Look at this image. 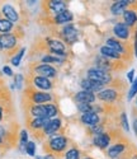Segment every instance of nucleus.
<instances>
[{"instance_id":"f257e3e1","label":"nucleus","mask_w":137,"mask_h":159,"mask_svg":"<svg viewBox=\"0 0 137 159\" xmlns=\"http://www.w3.org/2000/svg\"><path fill=\"white\" fill-rule=\"evenodd\" d=\"M67 149H68V139L65 135H62L61 132L47 138V140L43 145V150L47 153L46 159L60 158L65 154V152Z\"/></svg>"},{"instance_id":"f03ea898","label":"nucleus","mask_w":137,"mask_h":159,"mask_svg":"<svg viewBox=\"0 0 137 159\" xmlns=\"http://www.w3.org/2000/svg\"><path fill=\"white\" fill-rule=\"evenodd\" d=\"M53 94L50 92H42L31 85H27L23 102H25V104H46L53 103Z\"/></svg>"},{"instance_id":"7ed1b4c3","label":"nucleus","mask_w":137,"mask_h":159,"mask_svg":"<svg viewBox=\"0 0 137 159\" xmlns=\"http://www.w3.org/2000/svg\"><path fill=\"white\" fill-rule=\"evenodd\" d=\"M62 127V121H61V118L56 117V118H52V120H50L45 127L41 130L39 132H34V138L37 140H43L45 138H50L51 135H55V134H59V131L61 130Z\"/></svg>"},{"instance_id":"20e7f679","label":"nucleus","mask_w":137,"mask_h":159,"mask_svg":"<svg viewBox=\"0 0 137 159\" xmlns=\"http://www.w3.org/2000/svg\"><path fill=\"white\" fill-rule=\"evenodd\" d=\"M45 45L47 48V52L50 55L57 56V57H65L66 54V45L61 41L60 38H52V37H46L45 39Z\"/></svg>"},{"instance_id":"39448f33","label":"nucleus","mask_w":137,"mask_h":159,"mask_svg":"<svg viewBox=\"0 0 137 159\" xmlns=\"http://www.w3.org/2000/svg\"><path fill=\"white\" fill-rule=\"evenodd\" d=\"M86 79L89 80H93V82H97V83H100L103 85H109L113 83V75L108 71H104L99 68H90L88 71H86Z\"/></svg>"},{"instance_id":"423d86ee","label":"nucleus","mask_w":137,"mask_h":159,"mask_svg":"<svg viewBox=\"0 0 137 159\" xmlns=\"http://www.w3.org/2000/svg\"><path fill=\"white\" fill-rule=\"evenodd\" d=\"M105 43H107L105 46H108L109 48H112L116 52H118V54H121L123 56V59L127 56V59L131 60V47L128 46V42L119 41L116 37H109L105 41Z\"/></svg>"},{"instance_id":"0eeeda50","label":"nucleus","mask_w":137,"mask_h":159,"mask_svg":"<svg viewBox=\"0 0 137 159\" xmlns=\"http://www.w3.org/2000/svg\"><path fill=\"white\" fill-rule=\"evenodd\" d=\"M57 36H60V39L64 43L73 45L77 41L79 32H77V30L75 28V25L73 23H68V24L64 25V27L61 28V31L57 33Z\"/></svg>"},{"instance_id":"6e6552de","label":"nucleus","mask_w":137,"mask_h":159,"mask_svg":"<svg viewBox=\"0 0 137 159\" xmlns=\"http://www.w3.org/2000/svg\"><path fill=\"white\" fill-rule=\"evenodd\" d=\"M38 90H42V92H50L55 88V83L48 78L45 76H41V75H36L32 73V78H31V83L28 84Z\"/></svg>"},{"instance_id":"1a4fd4ad","label":"nucleus","mask_w":137,"mask_h":159,"mask_svg":"<svg viewBox=\"0 0 137 159\" xmlns=\"http://www.w3.org/2000/svg\"><path fill=\"white\" fill-rule=\"evenodd\" d=\"M42 8L45 9L46 14H48L50 17H53L61 13L62 10L67 9V2L64 0H51V2H43L42 3Z\"/></svg>"},{"instance_id":"9d476101","label":"nucleus","mask_w":137,"mask_h":159,"mask_svg":"<svg viewBox=\"0 0 137 159\" xmlns=\"http://www.w3.org/2000/svg\"><path fill=\"white\" fill-rule=\"evenodd\" d=\"M32 70H33V74L48 78V79H51V80L55 78H57V75H59V71L56 70V68H53V66L50 65V64H42V62L39 64L38 62L33 66Z\"/></svg>"},{"instance_id":"9b49d317","label":"nucleus","mask_w":137,"mask_h":159,"mask_svg":"<svg viewBox=\"0 0 137 159\" xmlns=\"http://www.w3.org/2000/svg\"><path fill=\"white\" fill-rule=\"evenodd\" d=\"M121 90L118 88H107L97 94V99L104 103H116L118 99H121Z\"/></svg>"},{"instance_id":"f8f14e48","label":"nucleus","mask_w":137,"mask_h":159,"mask_svg":"<svg viewBox=\"0 0 137 159\" xmlns=\"http://www.w3.org/2000/svg\"><path fill=\"white\" fill-rule=\"evenodd\" d=\"M113 33H114V37L117 39L123 41V42H127L128 39L131 38L132 28H130L128 25H126L123 22H118V23H116V25L113 27Z\"/></svg>"},{"instance_id":"ddd939ff","label":"nucleus","mask_w":137,"mask_h":159,"mask_svg":"<svg viewBox=\"0 0 137 159\" xmlns=\"http://www.w3.org/2000/svg\"><path fill=\"white\" fill-rule=\"evenodd\" d=\"M130 149V145L127 141H117L114 143L112 147H109L108 150H107V155L111 158V159H117L118 157H121L122 154H125L127 150Z\"/></svg>"},{"instance_id":"4468645a","label":"nucleus","mask_w":137,"mask_h":159,"mask_svg":"<svg viewBox=\"0 0 137 159\" xmlns=\"http://www.w3.org/2000/svg\"><path fill=\"white\" fill-rule=\"evenodd\" d=\"M123 23L128 25L130 28H133L137 24V2H132L130 8L122 14Z\"/></svg>"},{"instance_id":"2eb2a0df","label":"nucleus","mask_w":137,"mask_h":159,"mask_svg":"<svg viewBox=\"0 0 137 159\" xmlns=\"http://www.w3.org/2000/svg\"><path fill=\"white\" fill-rule=\"evenodd\" d=\"M0 43L2 47L8 51H17L18 48V37L14 33H4L0 36Z\"/></svg>"},{"instance_id":"dca6fc26","label":"nucleus","mask_w":137,"mask_h":159,"mask_svg":"<svg viewBox=\"0 0 137 159\" xmlns=\"http://www.w3.org/2000/svg\"><path fill=\"white\" fill-rule=\"evenodd\" d=\"M73 19H74V14L68 9L62 10L61 13H59V14L51 17L52 23L56 24V25H62V24L66 25V24H68L70 22H73Z\"/></svg>"},{"instance_id":"f3484780","label":"nucleus","mask_w":137,"mask_h":159,"mask_svg":"<svg viewBox=\"0 0 137 159\" xmlns=\"http://www.w3.org/2000/svg\"><path fill=\"white\" fill-rule=\"evenodd\" d=\"M48 121H50L48 118H43V117H39V118L29 117L28 120H27V126H28V129L34 134V132H39L42 130Z\"/></svg>"},{"instance_id":"a211bd4d","label":"nucleus","mask_w":137,"mask_h":159,"mask_svg":"<svg viewBox=\"0 0 137 159\" xmlns=\"http://www.w3.org/2000/svg\"><path fill=\"white\" fill-rule=\"evenodd\" d=\"M74 99L76 103L93 104L95 101H97V96H95V93H91V92H88V90H80L74 96Z\"/></svg>"},{"instance_id":"6ab92c4d","label":"nucleus","mask_w":137,"mask_h":159,"mask_svg":"<svg viewBox=\"0 0 137 159\" xmlns=\"http://www.w3.org/2000/svg\"><path fill=\"white\" fill-rule=\"evenodd\" d=\"M111 141H112V138H111V135H109V134H107V132H103V134L93 136L94 145H95V147H98L99 149H102V150L107 149L109 145H111Z\"/></svg>"},{"instance_id":"aec40b11","label":"nucleus","mask_w":137,"mask_h":159,"mask_svg":"<svg viewBox=\"0 0 137 159\" xmlns=\"http://www.w3.org/2000/svg\"><path fill=\"white\" fill-rule=\"evenodd\" d=\"M2 14L5 17V19H8L9 22H11L13 24L19 22V14L18 11L15 10L14 7H11L9 4H4L2 8Z\"/></svg>"},{"instance_id":"412c9836","label":"nucleus","mask_w":137,"mask_h":159,"mask_svg":"<svg viewBox=\"0 0 137 159\" xmlns=\"http://www.w3.org/2000/svg\"><path fill=\"white\" fill-rule=\"evenodd\" d=\"M80 121L83 122L84 125L93 127L95 125L100 124V116L99 113H95V112H88V113H83L80 117Z\"/></svg>"},{"instance_id":"4be33fe9","label":"nucleus","mask_w":137,"mask_h":159,"mask_svg":"<svg viewBox=\"0 0 137 159\" xmlns=\"http://www.w3.org/2000/svg\"><path fill=\"white\" fill-rule=\"evenodd\" d=\"M80 85H81V88H83V90H88V92H91V93H99V92H102L105 87L100 83L89 80V79H83Z\"/></svg>"},{"instance_id":"5701e85b","label":"nucleus","mask_w":137,"mask_h":159,"mask_svg":"<svg viewBox=\"0 0 137 159\" xmlns=\"http://www.w3.org/2000/svg\"><path fill=\"white\" fill-rule=\"evenodd\" d=\"M132 4V2L130 0H119V2H114L111 7V13L113 16H121L123 14Z\"/></svg>"},{"instance_id":"b1692460","label":"nucleus","mask_w":137,"mask_h":159,"mask_svg":"<svg viewBox=\"0 0 137 159\" xmlns=\"http://www.w3.org/2000/svg\"><path fill=\"white\" fill-rule=\"evenodd\" d=\"M99 52H100L99 55H102V56H104V57H107L109 60H118L119 61V60L123 59V56L121 54H118V52H116L112 48H109L108 46H102L100 50H99Z\"/></svg>"},{"instance_id":"393cba45","label":"nucleus","mask_w":137,"mask_h":159,"mask_svg":"<svg viewBox=\"0 0 137 159\" xmlns=\"http://www.w3.org/2000/svg\"><path fill=\"white\" fill-rule=\"evenodd\" d=\"M80 158H81V152L76 147L68 148L64 154V159H80Z\"/></svg>"},{"instance_id":"a878e982","label":"nucleus","mask_w":137,"mask_h":159,"mask_svg":"<svg viewBox=\"0 0 137 159\" xmlns=\"http://www.w3.org/2000/svg\"><path fill=\"white\" fill-rule=\"evenodd\" d=\"M13 28H14V24H13L11 22H9L8 19H2L0 18V32H2L3 34L4 33H10L13 31Z\"/></svg>"},{"instance_id":"bb28decb","label":"nucleus","mask_w":137,"mask_h":159,"mask_svg":"<svg viewBox=\"0 0 137 159\" xmlns=\"http://www.w3.org/2000/svg\"><path fill=\"white\" fill-rule=\"evenodd\" d=\"M42 64H61L64 60L61 57H57V56H53V55H45L42 59H41Z\"/></svg>"},{"instance_id":"cd10ccee","label":"nucleus","mask_w":137,"mask_h":159,"mask_svg":"<svg viewBox=\"0 0 137 159\" xmlns=\"http://www.w3.org/2000/svg\"><path fill=\"white\" fill-rule=\"evenodd\" d=\"M27 143H28V132H27L25 130H22L20 131V139H19V147H20V149L22 150H24L25 152V145H27Z\"/></svg>"},{"instance_id":"c85d7f7f","label":"nucleus","mask_w":137,"mask_h":159,"mask_svg":"<svg viewBox=\"0 0 137 159\" xmlns=\"http://www.w3.org/2000/svg\"><path fill=\"white\" fill-rule=\"evenodd\" d=\"M24 52H25V48L24 47H22L20 50H19V52L14 56V57H11V64L14 65V66H18L19 64H20V60H22V57L24 56Z\"/></svg>"},{"instance_id":"c756f323","label":"nucleus","mask_w":137,"mask_h":159,"mask_svg":"<svg viewBox=\"0 0 137 159\" xmlns=\"http://www.w3.org/2000/svg\"><path fill=\"white\" fill-rule=\"evenodd\" d=\"M25 153L28 155H31V157H34V154H36V144L33 141L27 143V145H25Z\"/></svg>"},{"instance_id":"7c9ffc66","label":"nucleus","mask_w":137,"mask_h":159,"mask_svg":"<svg viewBox=\"0 0 137 159\" xmlns=\"http://www.w3.org/2000/svg\"><path fill=\"white\" fill-rule=\"evenodd\" d=\"M137 94V78L133 80V83H132V85H131V89H130V92H128V96H127V98L131 101L135 96Z\"/></svg>"},{"instance_id":"2f4dec72","label":"nucleus","mask_w":137,"mask_h":159,"mask_svg":"<svg viewBox=\"0 0 137 159\" xmlns=\"http://www.w3.org/2000/svg\"><path fill=\"white\" fill-rule=\"evenodd\" d=\"M121 124H122L123 129H125L126 131H130V126H128V121H127V115L125 112L121 113Z\"/></svg>"},{"instance_id":"473e14b6","label":"nucleus","mask_w":137,"mask_h":159,"mask_svg":"<svg viewBox=\"0 0 137 159\" xmlns=\"http://www.w3.org/2000/svg\"><path fill=\"white\" fill-rule=\"evenodd\" d=\"M22 83H23V75H20V74L15 75V85L18 89L22 88Z\"/></svg>"},{"instance_id":"72a5a7b5","label":"nucleus","mask_w":137,"mask_h":159,"mask_svg":"<svg viewBox=\"0 0 137 159\" xmlns=\"http://www.w3.org/2000/svg\"><path fill=\"white\" fill-rule=\"evenodd\" d=\"M133 47H135V55L137 57V30L135 31V41H133Z\"/></svg>"},{"instance_id":"f704fd0d","label":"nucleus","mask_w":137,"mask_h":159,"mask_svg":"<svg viewBox=\"0 0 137 159\" xmlns=\"http://www.w3.org/2000/svg\"><path fill=\"white\" fill-rule=\"evenodd\" d=\"M3 71H4V73L8 75V76H11V75H13V71H11V69H10V68H8V66H4Z\"/></svg>"},{"instance_id":"c9c22d12","label":"nucleus","mask_w":137,"mask_h":159,"mask_svg":"<svg viewBox=\"0 0 137 159\" xmlns=\"http://www.w3.org/2000/svg\"><path fill=\"white\" fill-rule=\"evenodd\" d=\"M133 131H135V134L137 136V116L133 118Z\"/></svg>"},{"instance_id":"e433bc0d","label":"nucleus","mask_w":137,"mask_h":159,"mask_svg":"<svg viewBox=\"0 0 137 159\" xmlns=\"http://www.w3.org/2000/svg\"><path fill=\"white\" fill-rule=\"evenodd\" d=\"M133 74H135V70H131V71L128 73V80H130L131 83H133Z\"/></svg>"},{"instance_id":"4c0bfd02","label":"nucleus","mask_w":137,"mask_h":159,"mask_svg":"<svg viewBox=\"0 0 137 159\" xmlns=\"http://www.w3.org/2000/svg\"><path fill=\"white\" fill-rule=\"evenodd\" d=\"M3 118H4V108L0 106V121H2Z\"/></svg>"},{"instance_id":"58836bf2","label":"nucleus","mask_w":137,"mask_h":159,"mask_svg":"<svg viewBox=\"0 0 137 159\" xmlns=\"http://www.w3.org/2000/svg\"><path fill=\"white\" fill-rule=\"evenodd\" d=\"M131 159H137V152H135V153H133V155L131 157Z\"/></svg>"},{"instance_id":"ea45409f","label":"nucleus","mask_w":137,"mask_h":159,"mask_svg":"<svg viewBox=\"0 0 137 159\" xmlns=\"http://www.w3.org/2000/svg\"><path fill=\"white\" fill-rule=\"evenodd\" d=\"M83 159H94V158H91V157H85V158H83Z\"/></svg>"},{"instance_id":"a19ab883","label":"nucleus","mask_w":137,"mask_h":159,"mask_svg":"<svg viewBox=\"0 0 137 159\" xmlns=\"http://www.w3.org/2000/svg\"><path fill=\"white\" fill-rule=\"evenodd\" d=\"M2 144H3V139H2V138H0V145H2Z\"/></svg>"},{"instance_id":"79ce46f5","label":"nucleus","mask_w":137,"mask_h":159,"mask_svg":"<svg viewBox=\"0 0 137 159\" xmlns=\"http://www.w3.org/2000/svg\"><path fill=\"white\" fill-rule=\"evenodd\" d=\"M37 159H46V158H41V157H37Z\"/></svg>"},{"instance_id":"37998d69","label":"nucleus","mask_w":137,"mask_h":159,"mask_svg":"<svg viewBox=\"0 0 137 159\" xmlns=\"http://www.w3.org/2000/svg\"><path fill=\"white\" fill-rule=\"evenodd\" d=\"M3 50V47H2V43H0V51H2Z\"/></svg>"},{"instance_id":"c03bdc74","label":"nucleus","mask_w":137,"mask_h":159,"mask_svg":"<svg viewBox=\"0 0 137 159\" xmlns=\"http://www.w3.org/2000/svg\"><path fill=\"white\" fill-rule=\"evenodd\" d=\"M136 106H137V98H136Z\"/></svg>"},{"instance_id":"a18cd8bd","label":"nucleus","mask_w":137,"mask_h":159,"mask_svg":"<svg viewBox=\"0 0 137 159\" xmlns=\"http://www.w3.org/2000/svg\"><path fill=\"white\" fill-rule=\"evenodd\" d=\"M0 14H2V13H0Z\"/></svg>"}]
</instances>
